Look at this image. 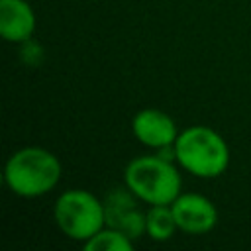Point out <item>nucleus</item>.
<instances>
[{
    "mask_svg": "<svg viewBox=\"0 0 251 251\" xmlns=\"http://www.w3.org/2000/svg\"><path fill=\"white\" fill-rule=\"evenodd\" d=\"M133 239L120 229L104 226L96 235L84 241L86 251H133Z\"/></svg>",
    "mask_w": 251,
    "mask_h": 251,
    "instance_id": "nucleus-10",
    "label": "nucleus"
},
{
    "mask_svg": "<svg viewBox=\"0 0 251 251\" xmlns=\"http://www.w3.org/2000/svg\"><path fill=\"white\" fill-rule=\"evenodd\" d=\"M173 147L175 161L192 176L216 178L229 167V147L226 139L208 126H190L178 131Z\"/></svg>",
    "mask_w": 251,
    "mask_h": 251,
    "instance_id": "nucleus-2",
    "label": "nucleus"
},
{
    "mask_svg": "<svg viewBox=\"0 0 251 251\" xmlns=\"http://www.w3.org/2000/svg\"><path fill=\"white\" fill-rule=\"evenodd\" d=\"M171 208L178 229L188 235H204L212 231L218 224V208L204 194L180 192Z\"/></svg>",
    "mask_w": 251,
    "mask_h": 251,
    "instance_id": "nucleus-6",
    "label": "nucleus"
},
{
    "mask_svg": "<svg viewBox=\"0 0 251 251\" xmlns=\"http://www.w3.org/2000/svg\"><path fill=\"white\" fill-rule=\"evenodd\" d=\"M53 220L65 237L84 243L106 226L104 202L90 190L69 188L55 200Z\"/></svg>",
    "mask_w": 251,
    "mask_h": 251,
    "instance_id": "nucleus-4",
    "label": "nucleus"
},
{
    "mask_svg": "<svg viewBox=\"0 0 251 251\" xmlns=\"http://www.w3.org/2000/svg\"><path fill=\"white\" fill-rule=\"evenodd\" d=\"M104 216L106 226L124 231L133 241L145 235V216L147 212L141 210L139 198L124 184L112 188L104 196Z\"/></svg>",
    "mask_w": 251,
    "mask_h": 251,
    "instance_id": "nucleus-5",
    "label": "nucleus"
},
{
    "mask_svg": "<svg viewBox=\"0 0 251 251\" xmlns=\"http://www.w3.org/2000/svg\"><path fill=\"white\" fill-rule=\"evenodd\" d=\"M37 20L29 2L0 0V35L10 43H24L33 37Z\"/></svg>",
    "mask_w": 251,
    "mask_h": 251,
    "instance_id": "nucleus-8",
    "label": "nucleus"
},
{
    "mask_svg": "<svg viewBox=\"0 0 251 251\" xmlns=\"http://www.w3.org/2000/svg\"><path fill=\"white\" fill-rule=\"evenodd\" d=\"M124 184L147 206L173 204L182 188L178 169L163 155L133 157L124 169Z\"/></svg>",
    "mask_w": 251,
    "mask_h": 251,
    "instance_id": "nucleus-3",
    "label": "nucleus"
},
{
    "mask_svg": "<svg viewBox=\"0 0 251 251\" xmlns=\"http://www.w3.org/2000/svg\"><path fill=\"white\" fill-rule=\"evenodd\" d=\"M133 137L151 149H165L175 145L178 137V129L175 120L157 108H143L131 120Z\"/></svg>",
    "mask_w": 251,
    "mask_h": 251,
    "instance_id": "nucleus-7",
    "label": "nucleus"
},
{
    "mask_svg": "<svg viewBox=\"0 0 251 251\" xmlns=\"http://www.w3.org/2000/svg\"><path fill=\"white\" fill-rule=\"evenodd\" d=\"M22 45V49H20V57H22V61L27 65V67H37L41 61H43V47H41V43H37L33 37L31 39H27V41H24V43H20Z\"/></svg>",
    "mask_w": 251,
    "mask_h": 251,
    "instance_id": "nucleus-11",
    "label": "nucleus"
},
{
    "mask_svg": "<svg viewBox=\"0 0 251 251\" xmlns=\"http://www.w3.org/2000/svg\"><path fill=\"white\" fill-rule=\"evenodd\" d=\"M63 176V165L45 147L29 145L14 151L4 165V182L20 198H39L51 192Z\"/></svg>",
    "mask_w": 251,
    "mask_h": 251,
    "instance_id": "nucleus-1",
    "label": "nucleus"
},
{
    "mask_svg": "<svg viewBox=\"0 0 251 251\" xmlns=\"http://www.w3.org/2000/svg\"><path fill=\"white\" fill-rule=\"evenodd\" d=\"M176 229H178V226L175 222L171 204L149 206L147 216H145V235L151 241H159V243L169 241Z\"/></svg>",
    "mask_w": 251,
    "mask_h": 251,
    "instance_id": "nucleus-9",
    "label": "nucleus"
}]
</instances>
